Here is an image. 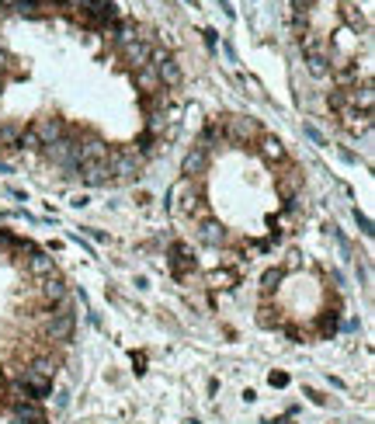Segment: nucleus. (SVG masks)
Here are the masks:
<instances>
[{"mask_svg": "<svg viewBox=\"0 0 375 424\" xmlns=\"http://www.w3.org/2000/svg\"><path fill=\"white\" fill-rule=\"evenodd\" d=\"M108 171H112V178H119V181L139 178V171H143V153H139V150H115V153L108 156Z\"/></svg>", "mask_w": 375, "mask_h": 424, "instance_id": "1", "label": "nucleus"}, {"mask_svg": "<svg viewBox=\"0 0 375 424\" xmlns=\"http://www.w3.org/2000/svg\"><path fill=\"white\" fill-rule=\"evenodd\" d=\"M45 153H49V161L56 164V167H77L80 164V143H73L70 136H63L60 143H52V146H45Z\"/></svg>", "mask_w": 375, "mask_h": 424, "instance_id": "2", "label": "nucleus"}, {"mask_svg": "<svg viewBox=\"0 0 375 424\" xmlns=\"http://www.w3.org/2000/svg\"><path fill=\"white\" fill-rule=\"evenodd\" d=\"M149 52H153V45L146 38H136V42H129V45L119 49V56H122V63L129 70H139V67H149Z\"/></svg>", "mask_w": 375, "mask_h": 424, "instance_id": "3", "label": "nucleus"}, {"mask_svg": "<svg viewBox=\"0 0 375 424\" xmlns=\"http://www.w3.org/2000/svg\"><path fill=\"white\" fill-rule=\"evenodd\" d=\"M226 136L237 143V146H247L254 136H261V129H257V122L254 119H243V115H233L230 122H226Z\"/></svg>", "mask_w": 375, "mask_h": 424, "instance_id": "4", "label": "nucleus"}, {"mask_svg": "<svg viewBox=\"0 0 375 424\" xmlns=\"http://www.w3.org/2000/svg\"><path fill=\"white\" fill-rule=\"evenodd\" d=\"M73 327H77V320H73V316H45V338L49 341H70L73 338Z\"/></svg>", "mask_w": 375, "mask_h": 424, "instance_id": "5", "label": "nucleus"}, {"mask_svg": "<svg viewBox=\"0 0 375 424\" xmlns=\"http://www.w3.org/2000/svg\"><path fill=\"white\" fill-rule=\"evenodd\" d=\"M195 237H198V244H205V247H223V244H226V226H223L219 220H202L198 230H195Z\"/></svg>", "mask_w": 375, "mask_h": 424, "instance_id": "6", "label": "nucleus"}, {"mask_svg": "<svg viewBox=\"0 0 375 424\" xmlns=\"http://www.w3.org/2000/svg\"><path fill=\"white\" fill-rule=\"evenodd\" d=\"M25 268H28L32 279H49V275H56V261H52L45 250H32L25 257Z\"/></svg>", "mask_w": 375, "mask_h": 424, "instance_id": "7", "label": "nucleus"}, {"mask_svg": "<svg viewBox=\"0 0 375 424\" xmlns=\"http://www.w3.org/2000/svg\"><path fill=\"white\" fill-rule=\"evenodd\" d=\"M32 129H35V136H38V143H42V146H52V143H60V139L66 136L63 122H60V119H52V115H49V119H38Z\"/></svg>", "mask_w": 375, "mask_h": 424, "instance_id": "8", "label": "nucleus"}, {"mask_svg": "<svg viewBox=\"0 0 375 424\" xmlns=\"http://www.w3.org/2000/svg\"><path fill=\"white\" fill-rule=\"evenodd\" d=\"M171 272H174V279H188L195 272V257L188 254L184 244H174L171 247Z\"/></svg>", "mask_w": 375, "mask_h": 424, "instance_id": "9", "label": "nucleus"}, {"mask_svg": "<svg viewBox=\"0 0 375 424\" xmlns=\"http://www.w3.org/2000/svg\"><path fill=\"white\" fill-rule=\"evenodd\" d=\"M108 156H112V150H108V143H101V139H87L80 146V164H108Z\"/></svg>", "mask_w": 375, "mask_h": 424, "instance_id": "10", "label": "nucleus"}, {"mask_svg": "<svg viewBox=\"0 0 375 424\" xmlns=\"http://www.w3.org/2000/svg\"><path fill=\"white\" fill-rule=\"evenodd\" d=\"M21 386L28 390V397H32V400H38V397H49V393H52V379H49V376L32 373V368H25V373H21Z\"/></svg>", "mask_w": 375, "mask_h": 424, "instance_id": "11", "label": "nucleus"}, {"mask_svg": "<svg viewBox=\"0 0 375 424\" xmlns=\"http://www.w3.org/2000/svg\"><path fill=\"white\" fill-rule=\"evenodd\" d=\"M38 292H42V299H45L49 306H56L60 299H66V285H63V279H60V275L38 279Z\"/></svg>", "mask_w": 375, "mask_h": 424, "instance_id": "12", "label": "nucleus"}, {"mask_svg": "<svg viewBox=\"0 0 375 424\" xmlns=\"http://www.w3.org/2000/svg\"><path fill=\"white\" fill-rule=\"evenodd\" d=\"M132 80H136V87H139L146 97L164 91V84H160V77H156V70H153V67H139V70H132Z\"/></svg>", "mask_w": 375, "mask_h": 424, "instance_id": "13", "label": "nucleus"}, {"mask_svg": "<svg viewBox=\"0 0 375 424\" xmlns=\"http://www.w3.org/2000/svg\"><path fill=\"white\" fill-rule=\"evenodd\" d=\"M80 178L87 188H101L112 181V171H108V164H80Z\"/></svg>", "mask_w": 375, "mask_h": 424, "instance_id": "14", "label": "nucleus"}, {"mask_svg": "<svg viewBox=\"0 0 375 424\" xmlns=\"http://www.w3.org/2000/svg\"><path fill=\"white\" fill-rule=\"evenodd\" d=\"M205 171H208V153L191 146V153L184 156V164H181V174H184V178H198V174H205Z\"/></svg>", "mask_w": 375, "mask_h": 424, "instance_id": "15", "label": "nucleus"}, {"mask_svg": "<svg viewBox=\"0 0 375 424\" xmlns=\"http://www.w3.org/2000/svg\"><path fill=\"white\" fill-rule=\"evenodd\" d=\"M14 417H18L21 424H45V410H42L35 400H21V403H14Z\"/></svg>", "mask_w": 375, "mask_h": 424, "instance_id": "16", "label": "nucleus"}, {"mask_svg": "<svg viewBox=\"0 0 375 424\" xmlns=\"http://www.w3.org/2000/svg\"><path fill=\"white\" fill-rule=\"evenodd\" d=\"M299 185H302V174H299L295 167H289V171L282 174V181H278V195H282L285 202H292V198L299 195Z\"/></svg>", "mask_w": 375, "mask_h": 424, "instance_id": "17", "label": "nucleus"}, {"mask_svg": "<svg viewBox=\"0 0 375 424\" xmlns=\"http://www.w3.org/2000/svg\"><path fill=\"white\" fill-rule=\"evenodd\" d=\"M32 373H38V376H49L52 379V373H56V368H60V358L56 355H52V351H42V355H35L32 358Z\"/></svg>", "mask_w": 375, "mask_h": 424, "instance_id": "18", "label": "nucleus"}, {"mask_svg": "<svg viewBox=\"0 0 375 424\" xmlns=\"http://www.w3.org/2000/svg\"><path fill=\"white\" fill-rule=\"evenodd\" d=\"M261 139V153L267 156V161H285V146H282V139H275V136H257Z\"/></svg>", "mask_w": 375, "mask_h": 424, "instance_id": "19", "label": "nucleus"}, {"mask_svg": "<svg viewBox=\"0 0 375 424\" xmlns=\"http://www.w3.org/2000/svg\"><path fill=\"white\" fill-rule=\"evenodd\" d=\"M327 104H330V112H348L351 108V87H334L330 94H327Z\"/></svg>", "mask_w": 375, "mask_h": 424, "instance_id": "20", "label": "nucleus"}, {"mask_svg": "<svg viewBox=\"0 0 375 424\" xmlns=\"http://www.w3.org/2000/svg\"><path fill=\"white\" fill-rule=\"evenodd\" d=\"M302 52H306V56H330V42L319 38V35H306L302 38Z\"/></svg>", "mask_w": 375, "mask_h": 424, "instance_id": "21", "label": "nucleus"}, {"mask_svg": "<svg viewBox=\"0 0 375 424\" xmlns=\"http://www.w3.org/2000/svg\"><path fill=\"white\" fill-rule=\"evenodd\" d=\"M306 70H309L316 80L330 77V56H306Z\"/></svg>", "mask_w": 375, "mask_h": 424, "instance_id": "22", "label": "nucleus"}, {"mask_svg": "<svg viewBox=\"0 0 375 424\" xmlns=\"http://www.w3.org/2000/svg\"><path fill=\"white\" fill-rule=\"evenodd\" d=\"M208 282L216 285V289H233L237 275H233V272H212V275H208Z\"/></svg>", "mask_w": 375, "mask_h": 424, "instance_id": "23", "label": "nucleus"}, {"mask_svg": "<svg viewBox=\"0 0 375 424\" xmlns=\"http://www.w3.org/2000/svg\"><path fill=\"white\" fill-rule=\"evenodd\" d=\"M18 146H21V150H38V146H42L32 126H28V129H21V136H18Z\"/></svg>", "mask_w": 375, "mask_h": 424, "instance_id": "24", "label": "nucleus"}, {"mask_svg": "<svg viewBox=\"0 0 375 424\" xmlns=\"http://www.w3.org/2000/svg\"><path fill=\"white\" fill-rule=\"evenodd\" d=\"M136 38H139V35H136V28H132V25H122V28L115 32V45H119V49H122V45H129V42H136Z\"/></svg>", "mask_w": 375, "mask_h": 424, "instance_id": "25", "label": "nucleus"}, {"mask_svg": "<svg viewBox=\"0 0 375 424\" xmlns=\"http://www.w3.org/2000/svg\"><path fill=\"white\" fill-rule=\"evenodd\" d=\"M164 126H167L164 112H153V115H149V132H164Z\"/></svg>", "mask_w": 375, "mask_h": 424, "instance_id": "26", "label": "nucleus"}, {"mask_svg": "<svg viewBox=\"0 0 375 424\" xmlns=\"http://www.w3.org/2000/svg\"><path fill=\"white\" fill-rule=\"evenodd\" d=\"M341 11H344V21H348V25H351V28H358V25H361V18H358V14H354V8H351V4H344V8H341Z\"/></svg>", "mask_w": 375, "mask_h": 424, "instance_id": "27", "label": "nucleus"}, {"mask_svg": "<svg viewBox=\"0 0 375 424\" xmlns=\"http://www.w3.org/2000/svg\"><path fill=\"white\" fill-rule=\"evenodd\" d=\"M292 8H295V14H306L313 8V0H292Z\"/></svg>", "mask_w": 375, "mask_h": 424, "instance_id": "28", "label": "nucleus"}, {"mask_svg": "<svg viewBox=\"0 0 375 424\" xmlns=\"http://www.w3.org/2000/svg\"><path fill=\"white\" fill-rule=\"evenodd\" d=\"M285 383H289L285 373H271V386H285Z\"/></svg>", "mask_w": 375, "mask_h": 424, "instance_id": "29", "label": "nucleus"}, {"mask_svg": "<svg viewBox=\"0 0 375 424\" xmlns=\"http://www.w3.org/2000/svg\"><path fill=\"white\" fill-rule=\"evenodd\" d=\"M306 397H309V400H313V403H327V397H319V393H316V390H306Z\"/></svg>", "mask_w": 375, "mask_h": 424, "instance_id": "30", "label": "nucleus"}, {"mask_svg": "<svg viewBox=\"0 0 375 424\" xmlns=\"http://www.w3.org/2000/svg\"><path fill=\"white\" fill-rule=\"evenodd\" d=\"M0 91H4V77H0Z\"/></svg>", "mask_w": 375, "mask_h": 424, "instance_id": "31", "label": "nucleus"}]
</instances>
